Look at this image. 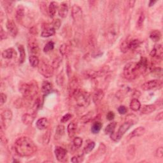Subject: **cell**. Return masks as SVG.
<instances>
[{"label":"cell","mask_w":163,"mask_h":163,"mask_svg":"<svg viewBox=\"0 0 163 163\" xmlns=\"http://www.w3.org/2000/svg\"><path fill=\"white\" fill-rule=\"evenodd\" d=\"M156 110V106L155 105H144L141 110V112L143 114H150L154 112Z\"/></svg>","instance_id":"cell-26"},{"label":"cell","mask_w":163,"mask_h":163,"mask_svg":"<svg viewBox=\"0 0 163 163\" xmlns=\"http://www.w3.org/2000/svg\"><path fill=\"white\" fill-rule=\"evenodd\" d=\"M150 55L152 57H155L157 59H162L163 55V48L161 44H156L154 48L151 50Z\"/></svg>","instance_id":"cell-14"},{"label":"cell","mask_w":163,"mask_h":163,"mask_svg":"<svg viewBox=\"0 0 163 163\" xmlns=\"http://www.w3.org/2000/svg\"><path fill=\"white\" fill-rule=\"evenodd\" d=\"M55 81H56V83L59 87H61L63 86L64 84V82H65V78H64V75L63 72L60 73L57 76Z\"/></svg>","instance_id":"cell-39"},{"label":"cell","mask_w":163,"mask_h":163,"mask_svg":"<svg viewBox=\"0 0 163 163\" xmlns=\"http://www.w3.org/2000/svg\"><path fill=\"white\" fill-rule=\"evenodd\" d=\"M7 100V96L3 92L1 93V101H0V105L3 106L4 104L5 103Z\"/></svg>","instance_id":"cell-53"},{"label":"cell","mask_w":163,"mask_h":163,"mask_svg":"<svg viewBox=\"0 0 163 163\" xmlns=\"http://www.w3.org/2000/svg\"><path fill=\"white\" fill-rule=\"evenodd\" d=\"M143 73H144V72L141 70L138 63H129L124 68V76L128 80H135Z\"/></svg>","instance_id":"cell-3"},{"label":"cell","mask_w":163,"mask_h":163,"mask_svg":"<svg viewBox=\"0 0 163 163\" xmlns=\"http://www.w3.org/2000/svg\"><path fill=\"white\" fill-rule=\"evenodd\" d=\"M84 156H75L73 157L71 159V161L74 163H78L84 160Z\"/></svg>","instance_id":"cell-48"},{"label":"cell","mask_w":163,"mask_h":163,"mask_svg":"<svg viewBox=\"0 0 163 163\" xmlns=\"http://www.w3.org/2000/svg\"><path fill=\"white\" fill-rule=\"evenodd\" d=\"M28 47L29 52L30 54H31V55H36V56H37L38 55H39L40 51V47L39 45H38L36 40L34 38L30 37L28 39Z\"/></svg>","instance_id":"cell-9"},{"label":"cell","mask_w":163,"mask_h":163,"mask_svg":"<svg viewBox=\"0 0 163 163\" xmlns=\"http://www.w3.org/2000/svg\"><path fill=\"white\" fill-rule=\"evenodd\" d=\"M29 33H31V35H37V34H38V29L36 27H32L31 29H30Z\"/></svg>","instance_id":"cell-60"},{"label":"cell","mask_w":163,"mask_h":163,"mask_svg":"<svg viewBox=\"0 0 163 163\" xmlns=\"http://www.w3.org/2000/svg\"><path fill=\"white\" fill-rule=\"evenodd\" d=\"M59 51L63 55L66 56V55H69V54L71 52V49H70L69 45L66 44H64L60 46Z\"/></svg>","instance_id":"cell-32"},{"label":"cell","mask_w":163,"mask_h":163,"mask_svg":"<svg viewBox=\"0 0 163 163\" xmlns=\"http://www.w3.org/2000/svg\"><path fill=\"white\" fill-rule=\"evenodd\" d=\"M130 108L135 111H138L141 108V103L140 101L136 98H133L130 103Z\"/></svg>","instance_id":"cell-30"},{"label":"cell","mask_w":163,"mask_h":163,"mask_svg":"<svg viewBox=\"0 0 163 163\" xmlns=\"http://www.w3.org/2000/svg\"><path fill=\"white\" fill-rule=\"evenodd\" d=\"M71 17L75 21H79L82 17V10L76 5H74L71 8Z\"/></svg>","instance_id":"cell-16"},{"label":"cell","mask_w":163,"mask_h":163,"mask_svg":"<svg viewBox=\"0 0 163 163\" xmlns=\"http://www.w3.org/2000/svg\"><path fill=\"white\" fill-rule=\"evenodd\" d=\"M155 156L157 158H162L163 157V148L162 147L158 148L155 152Z\"/></svg>","instance_id":"cell-50"},{"label":"cell","mask_w":163,"mask_h":163,"mask_svg":"<svg viewBox=\"0 0 163 163\" xmlns=\"http://www.w3.org/2000/svg\"><path fill=\"white\" fill-rule=\"evenodd\" d=\"M127 109L125 106H120L118 108V112L121 114V115H124L127 113Z\"/></svg>","instance_id":"cell-52"},{"label":"cell","mask_w":163,"mask_h":163,"mask_svg":"<svg viewBox=\"0 0 163 163\" xmlns=\"http://www.w3.org/2000/svg\"><path fill=\"white\" fill-rule=\"evenodd\" d=\"M161 33L159 31V30H154L152 31L151 34H150V38L154 41V42H157L161 40Z\"/></svg>","instance_id":"cell-28"},{"label":"cell","mask_w":163,"mask_h":163,"mask_svg":"<svg viewBox=\"0 0 163 163\" xmlns=\"http://www.w3.org/2000/svg\"><path fill=\"white\" fill-rule=\"evenodd\" d=\"M52 89V84L50 83L49 81H44L41 85V91L44 94V95H47L49 94Z\"/></svg>","instance_id":"cell-24"},{"label":"cell","mask_w":163,"mask_h":163,"mask_svg":"<svg viewBox=\"0 0 163 163\" xmlns=\"http://www.w3.org/2000/svg\"><path fill=\"white\" fill-rule=\"evenodd\" d=\"M145 132V129L143 127H138L136 128L135 130L132 131L131 133L129 135L127 139L128 140H131L133 138H135V137H140L141 136H142Z\"/></svg>","instance_id":"cell-22"},{"label":"cell","mask_w":163,"mask_h":163,"mask_svg":"<svg viewBox=\"0 0 163 163\" xmlns=\"http://www.w3.org/2000/svg\"><path fill=\"white\" fill-rule=\"evenodd\" d=\"M5 3V5H3V7L5 8V9L8 13H10L12 11V8H13V5H12V2L10 1H4Z\"/></svg>","instance_id":"cell-47"},{"label":"cell","mask_w":163,"mask_h":163,"mask_svg":"<svg viewBox=\"0 0 163 163\" xmlns=\"http://www.w3.org/2000/svg\"><path fill=\"white\" fill-rule=\"evenodd\" d=\"M15 53L14 49L12 48H9L5 50L2 52V57L3 58L5 59H10L14 56V54Z\"/></svg>","instance_id":"cell-29"},{"label":"cell","mask_w":163,"mask_h":163,"mask_svg":"<svg viewBox=\"0 0 163 163\" xmlns=\"http://www.w3.org/2000/svg\"><path fill=\"white\" fill-rule=\"evenodd\" d=\"M135 151L136 149L135 145L129 146L127 148V159L131 160L132 159H134V157L135 156Z\"/></svg>","instance_id":"cell-37"},{"label":"cell","mask_w":163,"mask_h":163,"mask_svg":"<svg viewBox=\"0 0 163 163\" xmlns=\"http://www.w3.org/2000/svg\"><path fill=\"white\" fill-rule=\"evenodd\" d=\"M54 49V43L52 41L47 42L44 48V52L45 53L50 52Z\"/></svg>","instance_id":"cell-42"},{"label":"cell","mask_w":163,"mask_h":163,"mask_svg":"<svg viewBox=\"0 0 163 163\" xmlns=\"http://www.w3.org/2000/svg\"><path fill=\"white\" fill-rule=\"evenodd\" d=\"M130 40L129 39H127L124 40L121 45L120 49H121V52L123 53H126L128 52L130 49Z\"/></svg>","instance_id":"cell-38"},{"label":"cell","mask_w":163,"mask_h":163,"mask_svg":"<svg viewBox=\"0 0 163 163\" xmlns=\"http://www.w3.org/2000/svg\"><path fill=\"white\" fill-rule=\"evenodd\" d=\"M1 127L4 128H7L8 125H9L10 122H11L13 114L10 110H5L1 114Z\"/></svg>","instance_id":"cell-11"},{"label":"cell","mask_w":163,"mask_h":163,"mask_svg":"<svg viewBox=\"0 0 163 163\" xmlns=\"http://www.w3.org/2000/svg\"><path fill=\"white\" fill-rule=\"evenodd\" d=\"M0 37H1V40H5L6 38H7V34L5 31H4V30L3 29L2 27H1V33H0Z\"/></svg>","instance_id":"cell-57"},{"label":"cell","mask_w":163,"mask_h":163,"mask_svg":"<svg viewBox=\"0 0 163 163\" xmlns=\"http://www.w3.org/2000/svg\"><path fill=\"white\" fill-rule=\"evenodd\" d=\"M14 149L16 154L20 157H30L36 153L37 147L31 139L23 136L15 141Z\"/></svg>","instance_id":"cell-1"},{"label":"cell","mask_w":163,"mask_h":163,"mask_svg":"<svg viewBox=\"0 0 163 163\" xmlns=\"http://www.w3.org/2000/svg\"><path fill=\"white\" fill-rule=\"evenodd\" d=\"M77 129V124L75 122H71L68 124L67 127L68 134L70 138H73L76 133V131Z\"/></svg>","instance_id":"cell-25"},{"label":"cell","mask_w":163,"mask_h":163,"mask_svg":"<svg viewBox=\"0 0 163 163\" xmlns=\"http://www.w3.org/2000/svg\"><path fill=\"white\" fill-rule=\"evenodd\" d=\"M76 105L80 107H87L91 102L90 94L86 92L79 89L75 94L73 96Z\"/></svg>","instance_id":"cell-5"},{"label":"cell","mask_w":163,"mask_h":163,"mask_svg":"<svg viewBox=\"0 0 163 163\" xmlns=\"http://www.w3.org/2000/svg\"><path fill=\"white\" fill-rule=\"evenodd\" d=\"M29 61L30 64H31V66L33 68H36L38 66V65H39L40 64V61L38 56H36V55H30L29 57Z\"/></svg>","instance_id":"cell-36"},{"label":"cell","mask_w":163,"mask_h":163,"mask_svg":"<svg viewBox=\"0 0 163 163\" xmlns=\"http://www.w3.org/2000/svg\"><path fill=\"white\" fill-rule=\"evenodd\" d=\"M80 82L78 78L74 76L73 77L68 84V93L70 97H73L74 94L80 89Z\"/></svg>","instance_id":"cell-10"},{"label":"cell","mask_w":163,"mask_h":163,"mask_svg":"<svg viewBox=\"0 0 163 163\" xmlns=\"http://www.w3.org/2000/svg\"><path fill=\"white\" fill-rule=\"evenodd\" d=\"M119 28L117 25H111L106 32V39L110 43L115 41L119 36Z\"/></svg>","instance_id":"cell-8"},{"label":"cell","mask_w":163,"mask_h":163,"mask_svg":"<svg viewBox=\"0 0 163 163\" xmlns=\"http://www.w3.org/2000/svg\"><path fill=\"white\" fill-rule=\"evenodd\" d=\"M36 115L35 114H25L22 117V121L24 124L26 126H30L35 121Z\"/></svg>","instance_id":"cell-20"},{"label":"cell","mask_w":163,"mask_h":163,"mask_svg":"<svg viewBox=\"0 0 163 163\" xmlns=\"http://www.w3.org/2000/svg\"><path fill=\"white\" fill-rule=\"evenodd\" d=\"M145 18V16L144 13L141 12L140 14V16H139L138 21H137V27H138V28H142L143 23H144Z\"/></svg>","instance_id":"cell-43"},{"label":"cell","mask_w":163,"mask_h":163,"mask_svg":"<svg viewBox=\"0 0 163 163\" xmlns=\"http://www.w3.org/2000/svg\"><path fill=\"white\" fill-rule=\"evenodd\" d=\"M130 5H131V7H133L134 5H135V1H130Z\"/></svg>","instance_id":"cell-62"},{"label":"cell","mask_w":163,"mask_h":163,"mask_svg":"<svg viewBox=\"0 0 163 163\" xmlns=\"http://www.w3.org/2000/svg\"><path fill=\"white\" fill-rule=\"evenodd\" d=\"M105 96L104 92L101 89H97L96 91H94L92 95V101L94 103L98 104L103 99Z\"/></svg>","instance_id":"cell-18"},{"label":"cell","mask_w":163,"mask_h":163,"mask_svg":"<svg viewBox=\"0 0 163 163\" xmlns=\"http://www.w3.org/2000/svg\"><path fill=\"white\" fill-rule=\"evenodd\" d=\"M141 41L138 39H132L130 40V49L134 50L140 45Z\"/></svg>","instance_id":"cell-40"},{"label":"cell","mask_w":163,"mask_h":163,"mask_svg":"<svg viewBox=\"0 0 163 163\" xmlns=\"http://www.w3.org/2000/svg\"><path fill=\"white\" fill-rule=\"evenodd\" d=\"M55 34V30L52 28H47L46 29H44L41 33V36L43 38H48L50 36H54Z\"/></svg>","instance_id":"cell-27"},{"label":"cell","mask_w":163,"mask_h":163,"mask_svg":"<svg viewBox=\"0 0 163 163\" xmlns=\"http://www.w3.org/2000/svg\"><path fill=\"white\" fill-rule=\"evenodd\" d=\"M73 115L71 114H66V115H64V116L61 118V122L62 123H66L68 121H70V120L72 118Z\"/></svg>","instance_id":"cell-49"},{"label":"cell","mask_w":163,"mask_h":163,"mask_svg":"<svg viewBox=\"0 0 163 163\" xmlns=\"http://www.w3.org/2000/svg\"><path fill=\"white\" fill-rule=\"evenodd\" d=\"M68 10H69V8H68V3L66 2L62 3L58 9L59 15L61 18H66L68 14Z\"/></svg>","instance_id":"cell-21"},{"label":"cell","mask_w":163,"mask_h":163,"mask_svg":"<svg viewBox=\"0 0 163 163\" xmlns=\"http://www.w3.org/2000/svg\"><path fill=\"white\" fill-rule=\"evenodd\" d=\"M1 142L4 144L7 143V140L5 137V135L3 134V132L2 131V128L1 129Z\"/></svg>","instance_id":"cell-58"},{"label":"cell","mask_w":163,"mask_h":163,"mask_svg":"<svg viewBox=\"0 0 163 163\" xmlns=\"http://www.w3.org/2000/svg\"><path fill=\"white\" fill-rule=\"evenodd\" d=\"M19 91L24 97L31 99L35 97L38 92V84L35 82L23 83L20 85Z\"/></svg>","instance_id":"cell-4"},{"label":"cell","mask_w":163,"mask_h":163,"mask_svg":"<svg viewBox=\"0 0 163 163\" xmlns=\"http://www.w3.org/2000/svg\"><path fill=\"white\" fill-rule=\"evenodd\" d=\"M55 156L56 157L57 159L59 162H64L66 159V156H67V151L61 147H55L54 150Z\"/></svg>","instance_id":"cell-13"},{"label":"cell","mask_w":163,"mask_h":163,"mask_svg":"<svg viewBox=\"0 0 163 163\" xmlns=\"http://www.w3.org/2000/svg\"><path fill=\"white\" fill-rule=\"evenodd\" d=\"M64 132H65V128H64V126L63 125L57 126L56 130H55V134H56L58 136H62L64 135Z\"/></svg>","instance_id":"cell-45"},{"label":"cell","mask_w":163,"mask_h":163,"mask_svg":"<svg viewBox=\"0 0 163 163\" xmlns=\"http://www.w3.org/2000/svg\"><path fill=\"white\" fill-rule=\"evenodd\" d=\"M25 15V8L22 5H19L17 8L15 13V19L17 22L20 24L23 21Z\"/></svg>","instance_id":"cell-17"},{"label":"cell","mask_w":163,"mask_h":163,"mask_svg":"<svg viewBox=\"0 0 163 163\" xmlns=\"http://www.w3.org/2000/svg\"><path fill=\"white\" fill-rule=\"evenodd\" d=\"M114 117H115V114L113 111H108V114H107V115H106V119H108L109 121H113Z\"/></svg>","instance_id":"cell-55"},{"label":"cell","mask_w":163,"mask_h":163,"mask_svg":"<svg viewBox=\"0 0 163 163\" xmlns=\"http://www.w3.org/2000/svg\"><path fill=\"white\" fill-rule=\"evenodd\" d=\"M57 8H58V4L57 2L52 1L50 3L49 8H48V14L50 18H54V17L55 15V13H56Z\"/></svg>","instance_id":"cell-23"},{"label":"cell","mask_w":163,"mask_h":163,"mask_svg":"<svg viewBox=\"0 0 163 163\" xmlns=\"http://www.w3.org/2000/svg\"><path fill=\"white\" fill-rule=\"evenodd\" d=\"M61 59H60L59 57H57V58H55L54 60V61L52 63V66L54 67V68L55 69V68H57L60 65V63H61Z\"/></svg>","instance_id":"cell-51"},{"label":"cell","mask_w":163,"mask_h":163,"mask_svg":"<svg viewBox=\"0 0 163 163\" xmlns=\"http://www.w3.org/2000/svg\"><path fill=\"white\" fill-rule=\"evenodd\" d=\"M38 72L45 78H50L54 75V68L52 65L42 62L38 65Z\"/></svg>","instance_id":"cell-6"},{"label":"cell","mask_w":163,"mask_h":163,"mask_svg":"<svg viewBox=\"0 0 163 163\" xmlns=\"http://www.w3.org/2000/svg\"><path fill=\"white\" fill-rule=\"evenodd\" d=\"M6 27L8 30V32L10 34V36L13 38L16 37L18 34L19 29L15 23H14V21L11 19H8L6 23Z\"/></svg>","instance_id":"cell-12"},{"label":"cell","mask_w":163,"mask_h":163,"mask_svg":"<svg viewBox=\"0 0 163 163\" xmlns=\"http://www.w3.org/2000/svg\"><path fill=\"white\" fill-rule=\"evenodd\" d=\"M40 9L41 10V12L44 13V14H47V12H48V10L47 9V6L46 4L45 3H41L40 5Z\"/></svg>","instance_id":"cell-56"},{"label":"cell","mask_w":163,"mask_h":163,"mask_svg":"<svg viewBox=\"0 0 163 163\" xmlns=\"http://www.w3.org/2000/svg\"><path fill=\"white\" fill-rule=\"evenodd\" d=\"M50 132L49 131H48L47 132H46V133L45 134L44 138H43V140H44V143L45 144H48V143L49 142V140H50Z\"/></svg>","instance_id":"cell-54"},{"label":"cell","mask_w":163,"mask_h":163,"mask_svg":"<svg viewBox=\"0 0 163 163\" xmlns=\"http://www.w3.org/2000/svg\"><path fill=\"white\" fill-rule=\"evenodd\" d=\"M102 128V124L100 121L94 122L91 127V132L93 134H98Z\"/></svg>","instance_id":"cell-34"},{"label":"cell","mask_w":163,"mask_h":163,"mask_svg":"<svg viewBox=\"0 0 163 163\" xmlns=\"http://www.w3.org/2000/svg\"><path fill=\"white\" fill-rule=\"evenodd\" d=\"M18 50L19 52V63L23 64L24 63L25 59V49L23 45H19L18 46Z\"/></svg>","instance_id":"cell-31"},{"label":"cell","mask_w":163,"mask_h":163,"mask_svg":"<svg viewBox=\"0 0 163 163\" xmlns=\"http://www.w3.org/2000/svg\"><path fill=\"white\" fill-rule=\"evenodd\" d=\"M155 119L157 121H162V120L163 119V112L162 111H161V112H160V113H159L156 115Z\"/></svg>","instance_id":"cell-59"},{"label":"cell","mask_w":163,"mask_h":163,"mask_svg":"<svg viewBox=\"0 0 163 163\" xmlns=\"http://www.w3.org/2000/svg\"><path fill=\"white\" fill-rule=\"evenodd\" d=\"M49 120L45 117H42L38 120L36 123V127L40 130H44L48 128L49 126Z\"/></svg>","instance_id":"cell-19"},{"label":"cell","mask_w":163,"mask_h":163,"mask_svg":"<svg viewBox=\"0 0 163 163\" xmlns=\"http://www.w3.org/2000/svg\"><path fill=\"white\" fill-rule=\"evenodd\" d=\"M138 120V118L134 114H130L127 115L126 118L125 122L120 126L118 131L116 132L114 131L111 135H110L111 139L114 141H119L129 129L137 122Z\"/></svg>","instance_id":"cell-2"},{"label":"cell","mask_w":163,"mask_h":163,"mask_svg":"<svg viewBox=\"0 0 163 163\" xmlns=\"http://www.w3.org/2000/svg\"><path fill=\"white\" fill-rule=\"evenodd\" d=\"M61 21L60 19H55L54 20V22L52 23V26H51V28H52L53 29H54L55 30H57L60 28V27H61Z\"/></svg>","instance_id":"cell-46"},{"label":"cell","mask_w":163,"mask_h":163,"mask_svg":"<svg viewBox=\"0 0 163 163\" xmlns=\"http://www.w3.org/2000/svg\"><path fill=\"white\" fill-rule=\"evenodd\" d=\"M116 122H111L105 129V132L106 135H111L115 131V127H116Z\"/></svg>","instance_id":"cell-35"},{"label":"cell","mask_w":163,"mask_h":163,"mask_svg":"<svg viewBox=\"0 0 163 163\" xmlns=\"http://www.w3.org/2000/svg\"><path fill=\"white\" fill-rule=\"evenodd\" d=\"M73 145L75 148H79L82 145L83 140L80 137H75L73 141Z\"/></svg>","instance_id":"cell-44"},{"label":"cell","mask_w":163,"mask_h":163,"mask_svg":"<svg viewBox=\"0 0 163 163\" xmlns=\"http://www.w3.org/2000/svg\"><path fill=\"white\" fill-rule=\"evenodd\" d=\"M156 2H157V1H150L149 2V5H148L149 7H152Z\"/></svg>","instance_id":"cell-61"},{"label":"cell","mask_w":163,"mask_h":163,"mask_svg":"<svg viewBox=\"0 0 163 163\" xmlns=\"http://www.w3.org/2000/svg\"><path fill=\"white\" fill-rule=\"evenodd\" d=\"M95 143L94 141H91V142L89 143L84 148V153L85 154H88L92 152L94 148L95 147Z\"/></svg>","instance_id":"cell-41"},{"label":"cell","mask_w":163,"mask_h":163,"mask_svg":"<svg viewBox=\"0 0 163 163\" xmlns=\"http://www.w3.org/2000/svg\"><path fill=\"white\" fill-rule=\"evenodd\" d=\"M105 74V71L104 70H101V71H95V70H89L84 71V76L86 77L87 79H94L98 78V77H101L103 76Z\"/></svg>","instance_id":"cell-15"},{"label":"cell","mask_w":163,"mask_h":163,"mask_svg":"<svg viewBox=\"0 0 163 163\" xmlns=\"http://www.w3.org/2000/svg\"><path fill=\"white\" fill-rule=\"evenodd\" d=\"M162 87V81L160 80H152L146 82L142 85L141 89L143 91H151L154 89H160Z\"/></svg>","instance_id":"cell-7"},{"label":"cell","mask_w":163,"mask_h":163,"mask_svg":"<svg viewBox=\"0 0 163 163\" xmlns=\"http://www.w3.org/2000/svg\"><path fill=\"white\" fill-rule=\"evenodd\" d=\"M94 117V112L93 111H89V112L86 114H85L83 115L82 117L80 119V122L84 124H86L91 121H92V119Z\"/></svg>","instance_id":"cell-33"}]
</instances>
